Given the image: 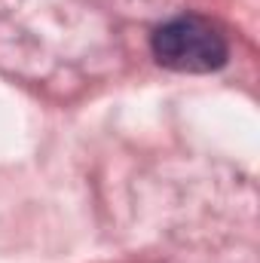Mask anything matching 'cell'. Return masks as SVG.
Listing matches in <instances>:
<instances>
[{"label": "cell", "instance_id": "1", "mask_svg": "<svg viewBox=\"0 0 260 263\" xmlns=\"http://www.w3.org/2000/svg\"><path fill=\"white\" fill-rule=\"evenodd\" d=\"M153 59L178 73H211L227 65L230 46L224 31L205 15H178L153 31Z\"/></svg>", "mask_w": 260, "mask_h": 263}]
</instances>
